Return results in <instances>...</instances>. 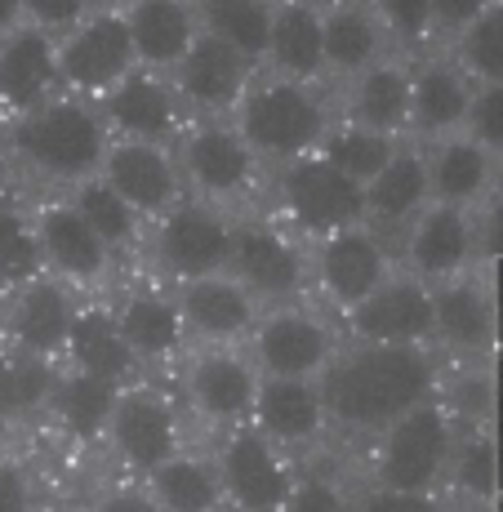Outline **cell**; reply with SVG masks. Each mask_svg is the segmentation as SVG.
Returning <instances> with one entry per match:
<instances>
[{
  "instance_id": "cell-33",
  "label": "cell",
  "mask_w": 503,
  "mask_h": 512,
  "mask_svg": "<svg viewBox=\"0 0 503 512\" xmlns=\"http://www.w3.org/2000/svg\"><path fill=\"white\" fill-rule=\"evenodd\" d=\"M63 366L98 374V379H112V383H121V388L134 379H143V366H138L134 348L125 343L121 326H116V312L107 308V303H94V299L81 303V312H76Z\"/></svg>"
},
{
  "instance_id": "cell-28",
  "label": "cell",
  "mask_w": 503,
  "mask_h": 512,
  "mask_svg": "<svg viewBox=\"0 0 503 512\" xmlns=\"http://www.w3.org/2000/svg\"><path fill=\"white\" fill-rule=\"evenodd\" d=\"M263 67H268V76H281V81H330V67H325V5H317V0H276L268 63Z\"/></svg>"
},
{
  "instance_id": "cell-13",
  "label": "cell",
  "mask_w": 503,
  "mask_h": 512,
  "mask_svg": "<svg viewBox=\"0 0 503 512\" xmlns=\"http://www.w3.org/2000/svg\"><path fill=\"white\" fill-rule=\"evenodd\" d=\"M308 254H312V290H317L334 312H343V317H348L357 303H366L370 294L397 272L388 241H383V232L374 228V223H361V228L312 241Z\"/></svg>"
},
{
  "instance_id": "cell-18",
  "label": "cell",
  "mask_w": 503,
  "mask_h": 512,
  "mask_svg": "<svg viewBox=\"0 0 503 512\" xmlns=\"http://www.w3.org/2000/svg\"><path fill=\"white\" fill-rule=\"evenodd\" d=\"M98 107H103V116H107V130H112L116 139H134V143L174 147L183 139L187 121H192L170 76L147 72V67H138L116 90H107L98 98Z\"/></svg>"
},
{
  "instance_id": "cell-20",
  "label": "cell",
  "mask_w": 503,
  "mask_h": 512,
  "mask_svg": "<svg viewBox=\"0 0 503 512\" xmlns=\"http://www.w3.org/2000/svg\"><path fill=\"white\" fill-rule=\"evenodd\" d=\"M36 232H41V254H45V272L54 281L81 290H98L107 277H112L116 254L98 241V232L81 219L72 201H45L36 210Z\"/></svg>"
},
{
  "instance_id": "cell-2",
  "label": "cell",
  "mask_w": 503,
  "mask_h": 512,
  "mask_svg": "<svg viewBox=\"0 0 503 512\" xmlns=\"http://www.w3.org/2000/svg\"><path fill=\"white\" fill-rule=\"evenodd\" d=\"M116 134L107 130V116L94 98L58 94L54 103L18 116L9 130V147L32 174L45 183L76 187L103 174V161L112 152Z\"/></svg>"
},
{
  "instance_id": "cell-11",
  "label": "cell",
  "mask_w": 503,
  "mask_h": 512,
  "mask_svg": "<svg viewBox=\"0 0 503 512\" xmlns=\"http://www.w3.org/2000/svg\"><path fill=\"white\" fill-rule=\"evenodd\" d=\"M214 464L223 477V495L232 512H285L294 495V455L281 450L272 437H263L254 423H241L232 432H219Z\"/></svg>"
},
{
  "instance_id": "cell-35",
  "label": "cell",
  "mask_w": 503,
  "mask_h": 512,
  "mask_svg": "<svg viewBox=\"0 0 503 512\" xmlns=\"http://www.w3.org/2000/svg\"><path fill=\"white\" fill-rule=\"evenodd\" d=\"M116 401H121V383L63 366L58 388H54V401H49V415H54V423L72 441L94 446V441L107 437V423H112Z\"/></svg>"
},
{
  "instance_id": "cell-39",
  "label": "cell",
  "mask_w": 503,
  "mask_h": 512,
  "mask_svg": "<svg viewBox=\"0 0 503 512\" xmlns=\"http://www.w3.org/2000/svg\"><path fill=\"white\" fill-rule=\"evenodd\" d=\"M401 147H406V143L392 139V134H379V130H370V125H357V121H348V116H343V121H334V130L325 134L321 156L339 174H348L352 183L370 187L392 165V156H397Z\"/></svg>"
},
{
  "instance_id": "cell-7",
  "label": "cell",
  "mask_w": 503,
  "mask_h": 512,
  "mask_svg": "<svg viewBox=\"0 0 503 512\" xmlns=\"http://www.w3.org/2000/svg\"><path fill=\"white\" fill-rule=\"evenodd\" d=\"M263 374L245 348H187L179 366L183 410L201 428L232 432L250 423Z\"/></svg>"
},
{
  "instance_id": "cell-43",
  "label": "cell",
  "mask_w": 503,
  "mask_h": 512,
  "mask_svg": "<svg viewBox=\"0 0 503 512\" xmlns=\"http://www.w3.org/2000/svg\"><path fill=\"white\" fill-rule=\"evenodd\" d=\"M450 481L472 499H486L495 486V455H490V441L481 437H459L455 446V464H450Z\"/></svg>"
},
{
  "instance_id": "cell-54",
  "label": "cell",
  "mask_w": 503,
  "mask_h": 512,
  "mask_svg": "<svg viewBox=\"0 0 503 512\" xmlns=\"http://www.w3.org/2000/svg\"><path fill=\"white\" fill-rule=\"evenodd\" d=\"M0 352H9V308L0 303Z\"/></svg>"
},
{
  "instance_id": "cell-40",
  "label": "cell",
  "mask_w": 503,
  "mask_h": 512,
  "mask_svg": "<svg viewBox=\"0 0 503 512\" xmlns=\"http://www.w3.org/2000/svg\"><path fill=\"white\" fill-rule=\"evenodd\" d=\"M49 277L41 232H36V214L23 210H0V285L5 290H23V285Z\"/></svg>"
},
{
  "instance_id": "cell-10",
  "label": "cell",
  "mask_w": 503,
  "mask_h": 512,
  "mask_svg": "<svg viewBox=\"0 0 503 512\" xmlns=\"http://www.w3.org/2000/svg\"><path fill=\"white\" fill-rule=\"evenodd\" d=\"M103 446L112 450V459L134 477H147L161 464H170L174 455H183V415L179 401L170 392L152 388L147 379H134L121 388V401L112 410Z\"/></svg>"
},
{
  "instance_id": "cell-46",
  "label": "cell",
  "mask_w": 503,
  "mask_h": 512,
  "mask_svg": "<svg viewBox=\"0 0 503 512\" xmlns=\"http://www.w3.org/2000/svg\"><path fill=\"white\" fill-rule=\"evenodd\" d=\"M499 0H432V36H446V41H459L472 23L495 9Z\"/></svg>"
},
{
  "instance_id": "cell-51",
  "label": "cell",
  "mask_w": 503,
  "mask_h": 512,
  "mask_svg": "<svg viewBox=\"0 0 503 512\" xmlns=\"http://www.w3.org/2000/svg\"><path fill=\"white\" fill-rule=\"evenodd\" d=\"M477 250L481 259H503V187L477 210Z\"/></svg>"
},
{
  "instance_id": "cell-38",
  "label": "cell",
  "mask_w": 503,
  "mask_h": 512,
  "mask_svg": "<svg viewBox=\"0 0 503 512\" xmlns=\"http://www.w3.org/2000/svg\"><path fill=\"white\" fill-rule=\"evenodd\" d=\"M196 14H201V32L241 49L250 63H268L276 0H196Z\"/></svg>"
},
{
  "instance_id": "cell-3",
  "label": "cell",
  "mask_w": 503,
  "mask_h": 512,
  "mask_svg": "<svg viewBox=\"0 0 503 512\" xmlns=\"http://www.w3.org/2000/svg\"><path fill=\"white\" fill-rule=\"evenodd\" d=\"M232 121L245 134V143L259 152V161L272 170L285 161H299V156H317L325 134L334 130V112L325 103L321 85L281 81L268 72L250 85Z\"/></svg>"
},
{
  "instance_id": "cell-42",
  "label": "cell",
  "mask_w": 503,
  "mask_h": 512,
  "mask_svg": "<svg viewBox=\"0 0 503 512\" xmlns=\"http://www.w3.org/2000/svg\"><path fill=\"white\" fill-rule=\"evenodd\" d=\"M374 14L383 18L392 45H423L432 36V0H370Z\"/></svg>"
},
{
  "instance_id": "cell-56",
  "label": "cell",
  "mask_w": 503,
  "mask_h": 512,
  "mask_svg": "<svg viewBox=\"0 0 503 512\" xmlns=\"http://www.w3.org/2000/svg\"><path fill=\"white\" fill-rule=\"evenodd\" d=\"M0 459H5V441H0Z\"/></svg>"
},
{
  "instance_id": "cell-53",
  "label": "cell",
  "mask_w": 503,
  "mask_h": 512,
  "mask_svg": "<svg viewBox=\"0 0 503 512\" xmlns=\"http://www.w3.org/2000/svg\"><path fill=\"white\" fill-rule=\"evenodd\" d=\"M23 18V0H0V32H14Z\"/></svg>"
},
{
  "instance_id": "cell-12",
  "label": "cell",
  "mask_w": 503,
  "mask_h": 512,
  "mask_svg": "<svg viewBox=\"0 0 503 512\" xmlns=\"http://www.w3.org/2000/svg\"><path fill=\"white\" fill-rule=\"evenodd\" d=\"M58 72H63V94L94 103L138 72V49L121 9H94L67 36H58Z\"/></svg>"
},
{
  "instance_id": "cell-47",
  "label": "cell",
  "mask_w": 503,
  "mask_h": 512,
  "mask_svg": "<svg viewBox=\"0 0 503 512\" xmlns=\"http://www.w3.org/2000/svg\"><path fill=\"white\" fill-rule=\"evenodd\" d=\"M90 14V0H23V18L49 36H67Z\"/></svg>"
},
{
  "instance_id": "cell-5",
  "label": "cell",
  "mask_w": 503,
  "mask_h": 512,
  "mask_svg": "<svg viewBox=\"0 0 503 512\" xmlns=\"http://www.w3.org/2000/svg\"><path fill=\"white\" fill-rule=\"evenodd\" d=\"M272 201H276V214H281L285 228L299 232L308 245L325 241V236H334V232L370 223L366 187L352 183L348 174H339L321 152L276 165Z\"/></svg>"
},
{
  "instance_id": "cell-22",
  "label": "cell",
  "mask_w": 503,
  "mask_h": 512,
  "mask_svg": "<svg viewBox=\"0 0 503 512\" xmlns=\"http://www.w3.org/2000/svg\"><path fill=\"white\" fill-rule=\"evenodd\" d=\"M76 312H81V294L54 277H41L14 290V299H9V352L63 361Z\"/></svg>"
},
{
  "instance_id": "cell-21",
  "label": "cell",
  "mask_w": 503,
  "mask_h": 512,
  "mask_svg": "<svg viewBox=\"0 0 503 512\" xmlns=\"http://www.w3.org/2000/svg\"><path fill=\"white\" fill-rule=\"evenodd\" d=\"M103 179L112 183L147 223H156L161 214H170L183 196H192L174 147H161V143L116 139L103 161Z\"/></svg>"
},
{
  "instance_id": "cell-14",
  "label": "cell",
  "mask_w": 503,
  "mask_h": 512,
  "mask_svg": "<svg viewBox=\"0 0 503 512\" xmlns=\"http://www.w3.org/2000/svg\"><path fill=\"white\" fill-rule=\"evenodd\" d=\"M228 272L263 308L299 303L312 290V254L276 223H236Z\"/></svg>"
},
{
  "instance_id": "cell-34",
  "label": "cell",
  "mask_w": 503,
  "mask_h": 512,
  "mask_svg": "<svg viewBox=\"0 0 503 512\" xmlns=\"http://www.w3.org/2000/svg\"><path fill=\"white\" fill-rule=\"evenodd\" d=\"M432 205V179H428V152L423 147H401L392 165L366 187V210L374 228L406 232L414 219Z\"/></svg>"
},
{
  "instance_id": "cell-30",
  "label": "cell",
  "mask_w": 503,
  "mask_h": 512,
  "mask_svg": "<svg viewBox=\"0 0 503 512\" xmlns=\"http://www.w3.org/2000/svg\"><path fill=\"white\" fill-rule=\"evenodd\" d=\"M428 179H432V201L459 205V210H481L499 192V156L486 152L468 130L450 134L441 143H428Z\"/></svg>"
},
{
  "instance_id": "cell-4",
  "label": "cell",
  "mask_w": 503,
  "mask_h": 512,
  "mask_svg": "<svg viewBox=\"0 0 503 512\" xmlns=\"http://www.w3.org/2000/svg\"><path fill=\"white\" fill-rule=\"evenodd\" d=\"M370 472L374 486L388 490H419V495H437L450 481V464H455L459 428L441 397L414 406L401 415L392 428H383L370 441Z\"/></svg>"
},
{
  "instance_id": "cell-44",
  "label": "cell",
  "mask_w": 503,
  "mask_h": 512,
  "mask_svg": "<svg viewBox=\"0 0 503 512\" xmlns=\"http://www.w3.org/2000/svg\"><path fill=\"white\" fill-rule=\"evenodd\" d=\"M285 512H361V508L334 477L308 472V477L294 481V495H290V504H285Z\"/></svg>"
},
{
  "instance_id": "cell-36",
  "label": "cell",
  "mask_w": 503,
  "mask_h": 512,
  "mask_svg": "<svg viewBox=\"0 0 503 512\" xmlns=\"http://www.w3.org/2000/svg\"><path fill=\"white\" fill-rule=\"evenodd\" d=\"M143 486L152 490V499L165 512H232L214 455H192V450H183L170 464L147 472Z\"/></svg>"
},
{
  "instance_id": "cell-24",
  "label": "cell",
  "mask_w": 503,
  "mask_h": 512,
  "mask_svg": "<svg viewBox=\"0 0 503 512\" xmlns=\"http://www.w3.org/2000/svg\"><path fill=\"white\" fill-rule=\"evenodd\" d=\"M250 423L290 455L312 450L334 428L321 379H272V374H263Z\"/></svg>"
},
{
  "instance_id": "cell-16",
  "label": "cell",
  "mask_w": 503,
  "mask_h": 512,
  "mask_svg": "<svg viewBox=\"0 0 503 512\" xmlns=\"http://www.w3.org/2000/svg\"><path fill=\"white\" fill-rule=\"evenodd\" d=\"M357 343H401V348H437V308L432 285L397 268L366 303L343 317Z\"/></svg>"
},
{
  "instance_id": "cell-26",
  "label": "cell",
  "mask_w": 503,
  "mask_h": 512,
  "mask_svg": "<svg viewBox=\"0 0 503 512\" xmlns=\"http://www.w3.org/2000/svg\"><path fill=\"white\" fill-rule=\"evenodd\" d=\"M432 308H437V348H446L455 361H486L499 339V312L486 281L455 277L432 285Z\"/></svg>"
},
{
  "instance_id": "cell-37",
  "label": "cell",
  "mask_w": 503,
  "mask_h": 512,
  "mask_svg": "<svg viewBox=\"0 0 503 512\" xmlns=\"http://www.w3.org/2000/svg\"><path fill=\"white\" fill-rule=\"evenodd\" d=\"M67 201L81 210V219L98 232V241H103L116 259H125L130 250H138V236H143L147 219L134 210L130 201H125L121 192H116L112 183L103 179V174H98V179L76 183L72 192H67Z\"/></svg>"
},
{
  "instance_id": "cell-25",
  "label": "cell",
  "mask_w": 503,
  "mask_h": 512,
  "mask_svg": "<svg viewBox=\"0 0 503 512\" xmlns=\"http://www.w3.org/2000/svg\"><path fill=\"white\" fill-rule=\"evenodd\" d=\"M477 81L463 72L455 54L450 58H423L414 63V98H410V134L423 147L441 143L450 134L468 130Z\"/></svg>"
},
{
  "instance_id": "cell-19",
  "label": "cell",
  "mask_w": 503,
  "mask_h": 512,
  "mask_svg": "<svg viewBox=\"0 0 503 512\" xmlns=\"http://www.w3.org/2000/svg\"><path fill=\"white\" fill-rule=\"evenodd\" d=\"M174 294H179V312L192 348H245L263 317V303L232 272L174 285Z\"/></svg>"
},
{
  "instance_id": "cell-55",
  "label": "cell",
  "mask_w": 503,
  "mask_h": 512,
  "mask_svg": "<svg viewBox=\"0 0 503 512\" xmlns=\"http://www.w3.org/2000/svg\"><path fill=\"white\" fill-rule=\"evenodd\" d=\"M32 512H67V508H41V504H36Z\"/></svg>"
},
{
  "instance_id": "cell-15",
  "label": "cell",
  "mask_w": 503,
  "mask_h": 512,
  "mask_svg": "<svg viewBox=\"0 0 503 512\" xmlns=\"http://www.w3.org/2000/svg\"><path fill=\"white\" fill-rule=\"evenodd\" d=\"M259 76L263 67L250 63L241 49L201 32L196 45L183 54V63L170 72V81L192 121H232L236 107L245 103V94H250V85Z\"/></svg>"
},
{
  "instance_id": "cell-1",
  "label": "cell",
  "mask_w": 503,
  "mask_h": 512,
  "mask_svg": "<svg viewBox=\"0 0 503 512\" xmlns=\"http://www.w3.org/2000/svg\"><path fill=\"white\" fill-rule=\"evenodd\" d=\"M441 366L437 348H401V343H357L339 348L321 374L330 423L352 437H379L414 406L437 397Z\"/></svg>"
},
{
  "instance_id": "cell-23",
  "label": "cell",
  "mask_w": 503,
  "mask_h": 512,
  "mask_svg": "<svg viewBox=\"0 0 503 512\" xmlns=\"http://www.w3.org/2000/svg\"><path fill=\"white\" fill-rule=\"evenodd\" d=\"M58 90H63L58 36L32 23H18L14 32H5V41H0V107L18 121V116L54 103Z\"/></svg>"
},
{
  "instance_id": "cell-8",
  "label": "cell",
  "mask_w": 503,
  "mask_h": 512,
  "mask_svg": "<svg viewBox=\"0 0 503 512\" xmlns=\"http://www.w3.org/2000/svg\"><path fill=\"white\" fill-rule=\"evenodd\" d=\"M339 330L330 317H321L308 303H276L263 308L245 352L254 357L259 374L272 379H321L330 361L339 357Z\"/></svg>"
},
{
  "instance_id": "cell-31",
  "label": "cell",
  "mask_w": 503,
  "mask_h": 512,
  "mask_svg": "<svg viewBox=\"0 0 503 512\" xmlns=\"http://www.w3.org/2000/svg\"><path fill=\"white\" fill-rule=\"evenodd\" d=\"M392 54V36L370 0H330L325 5V67L330 81H357Z\"/></svg>"
},
{
  "instance_id": "cell-32",
  "label": "cell",
  "mask_w": 503,
  "mask_h": 512,
  "mask_svg": "<svg viewBox=\"0 0 503 512\" xmlns=\"http://www.w3.org/2000/svg\"><path fill=\"white\" fill-rule=\"evenodd\" d=\"M410 98H414V63L388 54L370 72H361L357 81H348V107H343V116L401 139V134H410Z\"/></svg>"
},
{
  "instance_id": "cell-52",
  "label": "cell",
  "mask_w": 503,
  "mask_h": 512,
  "mask_svg": "<svg viewBox=\"0 0 503 512\" xmlns=\"http://www.w3.org/2000/svg\"><path fill=\"white\" fill-rule=\"evenodd\" d=\"M18 419V374H14V352H0V428Z\"/></svg>"
},
{
  "instance_id": "cell-49",
  "label": "cell",
  "mask_w": 503,
  "mask_h": 512,
  "mask_svg": "<svg viewBox=\"0 0 503 512\" xmlns=\"http://www.w3.org/2000/svg\"><path fill=\"white\" fill-rule=\"evenodd\" d=\"M85 512H165V508L156 504L152 490H147L143 481H134V486H112V490H103V495H98Z\"/></svg>"
},
{
  "instance_id": "cell-45",
  "label": "cell",
  "mask_w": 503,
  "mask_h": 512,
  "mask_svg": "<svg viewBox=\"0 0 503 512\" xmlns=\"http://www.w3.org/2000/svg\"><path fill=\"white\" fill-rule=\"evenodd\" d=\"M468 134L477 139L486 152L499 156L503 165V81L495 85H477V98H472V116H468Z\"/></svg>"
},
{
  "instance_id": "cell-48",
  "label": "cell",
  "mask_w": 503,
  "mask_h": 512,
  "mask_svg": "<svg viewBox=\"0 0 503 512\" xmlns=\"http://www.w3.org/2000/svg\"><path fill=\"white\" fill-rule=\"evenodd\" d=\"M361 512H446L437 495H419V490H388V486H370L357 499Z\"/></svg>"
},
{
  "instance_id": "cell-6",
  "label": "cell",
  "mask_w": 503,
  "mask_h": 512,
  "mask_svg": "<svg viewBox=\"0 0 503 512\" xmlns=\"http://www.w3.org/2000/svg\"><path fill=\"white\" fill-rule=\"evenodd\" d=\"M147 228H152L147 232L152 268L170 285H187V281L214 277V272H228L236 223L228 219L223 205L201 201V196H183L170 214H161Z\"/></svg>"
},
{
  "instance_id": "cell-27",
  "label": "cell",
  "mask_w": 503,
  "mask_h": 512,
  "mask_svg": "<svg viewBox=\"0 0 503 512\" xmlns=\"http://www.w3.org/2000/svg\"><path fill=\"white\" fill-rule=\"evenodd\" d=\"M116 326H121L125 343L134 348L138 366H174L183 352L192 348L179 312V294L174 290H130L116 303Z\"/></svg>"
},
{
  "instance_id": "cell-29",
  "label": "cell",
  "mask_w": 503,
  "mask_h": 512,
  "mask_svg": "<svg viewBox=\"0 0 503 512\" xmlns=\"http://www.w3.org/2000/svg\"><path fill=\"white\" fill-rule=\"evenodd\" d=\"M125 23H130L138 67L147 72H165L183 63V54L201 36V14L196 0H125L121 5Z\"/></svg>"
},
{
  "instance_id": "cell-41",
  "label": "cell",
  "mask_w": 503,
  "mask_h": 512,
  "mask_svg": "<svg viewBox=\"0 0 503 512\" xmlns=\"http://www.w3.org/2000/svg\"><path fill=\"white\" fill-rule=\"evenodd\" d=\"M455 58L477 85L503 81V0L455 41Z\"/></svg>"
},
{
  "instance_id": "cell-17",
  "label": "cell",
  "mask_w": 503,
  "mask_h": 512,
  "mask_svg": "<svg viewBox=\"0 0 503 512\" xmlns=\"http://www.w3.org/2000/svg\"><path fill=\"white\" fill-rule=\"evenodd\" d=\"M401 259H406V272H414V277L428 285L468 277L481 263L477 210H459V205L432 201L428 210L401 232Z\"/></svg>"
},
{
  "instance_id": "cell-9",
  "label": "cell",
  "mask_w": 503,
  "mask_h": 512,
  "mask_svg": "<svg viewBox=\"0 0 503 512\" xmlns=\"http://www.w3.org/2000/svg\"><path fill=\"white\" fill-rule=\"evenodd\" d=\"M174 156H179L187 192L214 205L245 201L263 179L259 152L245 143L236 121H187L183 139L174 143Z\"/></svg>"
},
{
  "instance_id": "cell-50",
  "label": "cell",
  "mask_w": 503,
  "mask_h": 512,
  "mask_svg": "<svg viewBox=\"0 0 503 512\" xmlns=\"http://www.w3.org/2000/svg\"><path fill=\"white\" fill-rule=\"evenodd\" d=\"M32 477L14 464V459H0V512H32Z\"/></svg>"
}]
</instances>
